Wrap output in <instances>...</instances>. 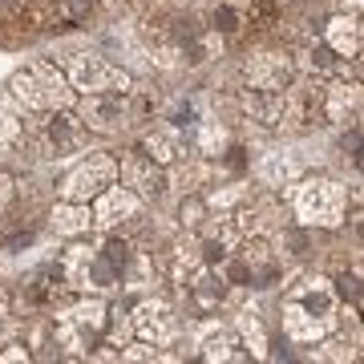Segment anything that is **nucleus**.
I'll use <instances>...</instances> for the list:
<instances>
[{
	"label": "nucleus",
	"instance_id": "f257e3e1",
	"mask_svg": "<svg viewBox=\"0 0 364 364\" xmlns=\"http://www.w3.org/2000/svg\"><path fill=\"white\" fill-rule=\"evenodd\" d=\"M279 320H284L287 340L296 344H316L324 340L336 324V287L320 279V275H308L299 279L291 291L279 304Z\"/></svg>",
	"mask_w": 364,
	"mask_h": 364
},
{
	"label": "nucleus",
	"instance_id": "f03ea898",
	"mask_svg": "<svg viewBox=\"0 0 364 364\" xmlns=\"http://www.w3.org/2000/svg\"><path fill=\"white\" fill-rule=\"evenodd\" d=\"M9 90H13V102H21L25 109H69L73 105L69 77L45 57H33L25 61V69H13Z\"/></svg>",
	"mask_w": 364,
	"mask_h": 364
},
{
	"label": "nucleus",
	"instance_id": "7ed1b4c3",
	"mask_svg": "<svg viewBox=\"0 0 364 364\" xmlns=\"http://www.w3.org/2000/svg\"><path fill=\"white\" fill-rule=\"evenodd\" d=\"M291 207H296L304 227H340L344 207H348V186L336 178H304L291 191Z\"/></svg>",
	"mask_w": 364,
	"mask_h": 364
},
{
	"label": "nucleus",
	"instance_id": "20e7f679",
	"mask_svg": "<svg viewBox=\"0 0 364 364\" xmlns=\"http://www.w3.org/2000/svg\"><path fill=\"white\" fill-rule=\"evenodd\" d=\"M105 312H109V308H105L102 299H81V304H73L69 312H61L53 320L57 344L69 348L73 356H90L93 340L105 332Z\"/></svg>",
	"mask_w": 364,
	"mask_h": 364
},
{
	"label": "nucleus",
	"instance_id": "39448f33",
	"mask_svg": "<svg viewBox=\"0 0 364 364\" xmlns=\"http://www.w3.org/2000/svg\"><path fill=\"white\" fill-rule=\"evenodd\" d=\"M114 182H117V158L105 154V150H90V158L69 170L65 182H61L57 191H61V198H69V203H93V198L102 195L105 186H114Z\"/></svg>",
	"mask_w": 364,
	"mask_h": 364
},
{
	"label": "nucleus",
	"instance_id": "423d86ee",
	"mask_svg": "<svg viewBox=\"0 0 364 364\" xmlns=\"http://www.w3.org/2000/svg\"><path fill=\"white\" fill-rule=\"evenodd\" d=\"M65 77L81 93H102V90H130V73L114 61H105L102 53H73L65 65Z\"/></svg>",
	"mask_w": 364,
	"mask_h": 364
},
{
	"label": "nucleus",
	"instance_id": "0eeeda50",
	"mask_svg": "<svg viewBox=\"0 0 364 364\" xmlns=\"http://www.w3.org/2000/svg\"><path fill=\"white\" fill-rule=\"evenodd\" d=\"M81 114V126L90 130H102V134H117L130 126L134 117V105H130V90H102V93H85L77 105Z\"/></svg>",
	"mask_w": 364,
	"mask_h": 364
},
{
	"label": "nucleus",
	"instance_id": "6e6552de",
	"mask_svg": "<svg viewBox=\"0 0 364 364\" xmlns=\"http://www.w3.org/2000/svg\"><path fill=\"white\" fill-rule=\"evenodd\" d=\"M117 178L126 191H134L138 198H150V203L158 195H166V174L146 150H126L117 158Z\"/></svg>",
	"mask_w": 364,
	"mask_h": 364
},
{
	"label": "nucleus",
	"instance_id": "1a4fd4ad",
	"mask_svg": "<svg viewBox=\"0 0 364 364\" xmlns=\"http://www.w3.org/2000/svg\"><path fill=\"white\" fill-rule=\"evenodd\" d=\"M37 142H41V154L45 158L65 162V158H73L81 150V142H85V126H81L77 117H69L65 109H49Z\"/></svg>",
	"mask_w": 364,
	"mask_h": 364
},
{
	"label": "nucleus",
	"instance_id": "9d476101",
	"mask_svg": "<svg viewBox=\"0 0 364 364\" xmlns=\"http://www.w3.org/2000/svg\"><path fill=\"white\" fill-rule=\"evenodd\" d=\"M93 227L97 231H114L117 223L126 219H138V210H142V198L134 195V191H126V186H105L102 195L93 198Z\"/></svg>",
	"mask_w": 364,
	"mask_h": 364
},
{
	"label": "nucleus",
	"instance_id": "9b49d317",
	"mask_svg": "<svg viewBox=\"0 0 364 364\" xmlns=\"http://www.w3.org/2000/svg\"><path fill=\"white\" fill-rule=\"evenodd\" d=\"M243 77H247V90H287L296 69L284 53H255L243 69Z\"/></svg>",
	"mask_w": 364,
	"mask_h": 364
},
{
	"label": "nucleus",
	"instance_id": "f8f14e48",
	"mask_svg": "<svg viewBox=\"0 0 364 364\" xmlns=\"http://www.w3.org/2000/svg\"><path fill=\"white\" fill-rule=\"evenodd\" d=\"M130 328L142 340L166 344V340L174 336V312H170V304H162V299H142L138 312H134V320H130Z\"/></svg>",
	"mask_w": 364,
	"mask_h": 364
},
{
	"label": "nucleus",
	"instance_id": "ddd939ff",
	"mask_svg": "<svg viewBox=\"0 0 364 364\" xmlns=\"http://www.w3.org/2000/svg\"><path fill=\"white\" fill-rule=\"evenodd\" d=\"M235 348H243L235 328L207 324L198 332V356H203V360H243V352H235Z\"/></svg>",
	"mask_w": 364,
	"mask_h": 364
},
{
	"label": "nucleus",
	"instance_id": "4468645a",
	"mask_svg": "<svg viewBox=\"0 0 364 364\" xmlns=\"http://www.w3.org/2000/svg\"><path fill=\"white\" fill-rule=\"evenodd\" d=\"M142 150L150 158H154L158 166H170V162H178L182 158V150H186V142H182V130L178 126H154V130L142 138Z\"/></svg>",
	"mask_w": 364,
	"mask_h": 364
},
{
	"label": "nucleus",
	"instance_id": "2eb2a0df",
	"mask_svg": "<svg viewBox=\"0 0 364 364\" xmlns=\"http://www.w3.org/2000/svg\"><path fill=\"white\" fill-rule=\"evenodd\" d=\"M324 114L328 122H336V126H344V122H356V114H360V90H356V81H336L332 90H324Z\"/></svg>",
	"mask_w": 364,
	"mask_h": 364
},
{
	"label": "nucleus",
	"instance_id": "dca6fc26",
	"mask_svg": "<svg viewBox=\"0 0 364 364\" xmlns=\"http://www.w3.org/2000/svg\"><path fill=\"white\" fill-rule=\"evenodd\" d=\"M328 49L332 53H340V57H360V21H356V13H340V16H332L328 21Z\"/></svg>",
	"mask_w": 364,
	"mask_h": 364
},
{
	"label": "nucleus",
	"instance_id": "f3484780",
	"mask_svg": "<svg viewBox=\"0 0 364 364\" xmlns=\"http://www.w3.org/2000/svg\"><path fill=\"white\" fill-rule=\"evenodd\" d=\"M243 109H247L251 122L279 126L284 122V90H247L243 93Z\"/></svg>",
	"mask_w": 364,
	"mask_h": 364
},
{
	"label": "nucleus",
	"instance_id": "a211bd4d",
	"mask_svg": "<svg viewBox=\"0 0 364 364\" xmlns=\"http://www.w3.org/2000/svg\"><path fill=\"white\" fill-rule=\"evenodd\" d=\"M191 296H195L198 308H219V304H227V296H231V284H227V275H223L219 267H210L207 263V267L195 275Z\"/></svg>",
	"mask_w": 364,
	"mask_h": 364
},
{
	"label": "nucleus",
	"instance_id": "6ab92c4d",
	"mask_svg": "<svg viewBox=\"0 0 364 364\" xmlns=\"http://www.w3.org/2000/svg\"><path fill=\"white\" fill-rule=\"evenodd\" d=\"M49 227L57 235H85L93 227L90 203H69V198H61V203L53 207V215H49Z\"/></svg>",
	"mask_w": 364,
	"mask_h": 364
},
{
	"label": "nucleus",
	"instance_id": "aec40b11",
	"mask_svg": "<svg viewBox=\"0 0 364 364\" xmlns=\"http://www.w3.org/2000/svg\"><path fill=\"white\" fill-rule=\"evenodd\" d=\"M299 174V162L291 154H284V150H275V154H267L259 162V178L267 182V186H284V182H291Z\"/></svg>",
	"mask_w": 364,
	"mask_h": 364
},
{
	"label": "nucleus",
	"instance_id": "412c9836",
	"mask_svg": "<svg viewBox=\"0 0 364 364\" xmlns=\"http://www.w3.org/2000/svg\"><path fill=\"white\" fill-rule=\"evenodd\" d=\"M239 336H243V344H247L251 352H255V356H267V336H263V320L255 312H243L239 316Z\"/></svg>",
	"mask_w": 364,
	"mask_h": 364
},
{
	"label": "nucleus",
	"instance_id": "4be33fe9",
	"mask_svg": "<svg viewBox=\"0 0 364 364\" xmlns=\"http://www.w3.org/2000/svg\"><path fill=\"white\" fill-rule=\"evenodd\" d=\"M243 28V13L235 9V4H215L210 9V33H219V37H231Z\"/></svg>",
	"mask_w": 364,
	"mask_h": 364
},
{
	"label": "nucleus",
	"instance_id": "5701e85b",
	"mask_svg": "<svg viewBox=\"0 0 364 364\" xmlns=\"http://www.w3.org/2000/svg\"><path fill=\"white\" fill-rule=\"evenodd\" d=\"M344 61H348V57L332 53L328 45H316L312 49V69H320V73H344Z\"/></svg>",
	"mask_w": 364,
	"mask_h": 364
},
{
	"label": "nucleus",
	"instance_id": "b1692460",
	"mask_svg": "<svg viewBox=\"0 0 364 364\" xmlns=\"http://www.w3.org/2000/svg\"><path fill=\"white\" fill-rule=\"evenodd\" d=\"M340 299H344V304H352V312L360 308V272H356V267L340 275Z\"/></svg>",
	"mask_w": 364,
	"mask_h": 364
},
{
	"label": "nucleus",
	"instance_id": "393cba45",
	"mask_svg": "<svg viewBox=\"0 0 364 364\" xmlns=\"http://www.w3.org/2000/svg\"><path fill=\"white\" fill-rule=\"evenodd\" d=\"M203 210H207V203H198V198H186V203H182V227H198V223H203Z\"/></svg>",
	"mask_w": 364,
	"mask_h": 364
},
{
	"label": "nucleus",
	"instance_id": "a878e982",
	"mask_svg": "<svg viewBox=\"0 0 364 364\" xmlns=\"http://www.w3.org/2000/svg\"><path fill=\"white\" fill-rule=\"evenodd\" d=\"M320 360H352L356 356V348H348L344 340H332V344H324V352H316Z\"/></svg>",
	"mask_w": 364,
	"mask_h": 364
},
{
	"label": "nucleus",
	"instance_id": "bb28decb",
	"mask_svg": "<svg viewBox=\"0 0 364 364\" xmlns=\"http://www.w3.org/2000/svg\"><path fill=\"white\" fill-rule=\"evenodd\" d=\"M65 13H69V21H85L93 13V0H65Z\"/></svg>",
	"mask_w": 364,
	"mask_h": 364
},
{
	"label": "nucleus",
	"instance_id": "cd10ccee",
	"mask_svg": "<svg viewBox=\"0 0 364 364\" xmlns=\"http://www.w3.org/2000/svg\"><path fill=\"white\" fill-rule=\"evenodd\" d=\"M9 203H13V178H9V174L0 170V210L9 207Z\"/></svg>",
	"mask_w": 364,
	"mask_h": 364
},
{
	"label": "nucleus",
	"instance_id": "c85d7f7f",
	"mask_svg": "<svg viewBox=\"0 0 364 364\" xmlns=\"http://www.w3.org/2000/svg\"><path fill=\"white\" fill-rule=\"evenodd\" d=\"M0 360H28V352L25 348H9V352H0Z\"/></svg>",
	"mask_w": 364,
	"mask_h": 364
},
{
	"label": "nucleus",
	"instance_id": "c756f323",
	"mask_svg": "<svg viewBox=\"0 0 364 364\" xmlns=\"http://www.w3.org/2000/svg\"><path fill=\"white\" fill-rule=\"evenodd\" d=\"M344 9H352V13H356V9H360V0H344Z\"/></svg>",
	"mask_w": 364,
	"mask_h": 364
}]
</instances>
